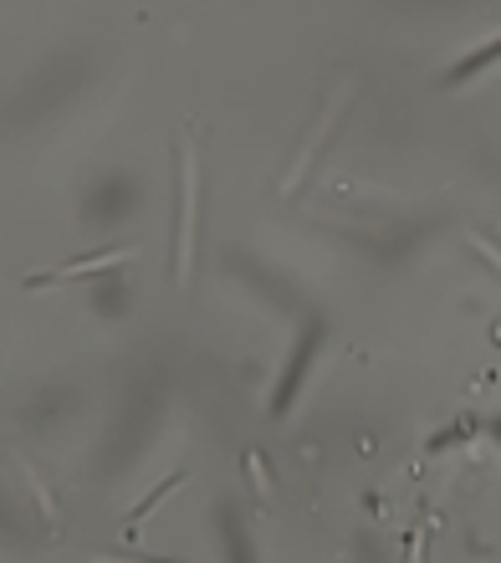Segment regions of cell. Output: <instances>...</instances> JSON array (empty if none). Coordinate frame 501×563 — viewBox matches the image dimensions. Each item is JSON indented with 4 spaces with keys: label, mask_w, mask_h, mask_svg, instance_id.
Returning <instances> with one entry per match:
<instances>
[{
    "label": "cell",
    "mask_w": 501,
    "mask_h": 563,
    "mask_svg": "<svg viewBox=\"0 0 501 563\" xmlns=\"http://www.w3.org/2000/svg\"><path fill=\"white\" fill-rule=\"evenodd\" d=\"M194 185H200V164L194 148H179V225H175V277L190 282L194 267Z\"/></svg>",
    "instance_id": "1"
},
{
    "label": "cell",
    "mask_w": 501,
    "mask_h": 563,
    "mask_svg": "<svg viewBox=\"0 0 501 563\" xmlns=\"http://www.w3.org/2000/svg\"><path fill=\"white\" fill-rule=\"evenodd\" d=\"M129 246H119V252H103V256H77V262H67V267H52V272H36V277L26 282V287H52V282H67V277H82V272H108L119 267V262H129Z\"/></svg>",
    "instance_id": "2"
},
{
    "label": "cell",
    "mask_w": 501,
    "mask_h": 563,
    "mask_svg": "<svg viewBox=\"0 0 501 563\" xmlns=\"http://www.w3.org/2000/svg\"><path fill=\"white\" fill-rule=\"evenodd\" d=\"M179 482H185V472H179V476H169V482H159V487L148 492L144 503H138V507H133V512H129V528H133V522H144V512H148V507H159V503H164V497H169V492H175V487H179Z\"/></svg>",
    "instance_id": "3"
},
{
    "label": "cell",
    "mask_w": 501,
    "mask_h": 563,
    "mask_svg": "<svg viewBox=\"0 0 501 563\" xmlns=\"http://www.w3.org/2000/svg\"><path fill=\"white\" fill-rule=\"evenodd\" d=\"M98 563H119V559H98Z\"/></svg>",
    "instance_id": "4"
}]
</instances>
